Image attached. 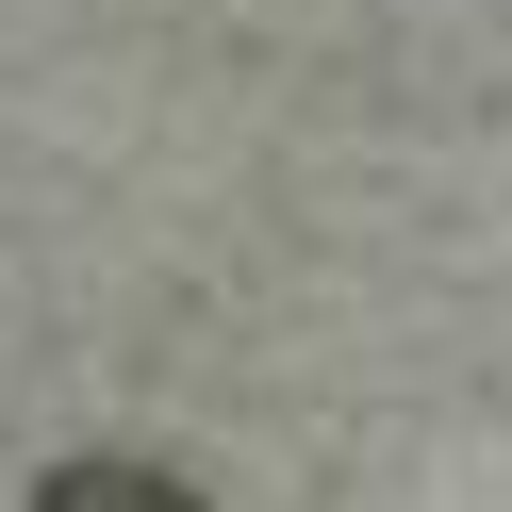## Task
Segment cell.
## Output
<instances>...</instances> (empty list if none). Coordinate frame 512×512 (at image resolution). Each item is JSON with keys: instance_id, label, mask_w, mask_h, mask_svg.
<instances>
[{"instance_id": "1", "label": "cell", "mask_w": 512, "mask_h": 512, "mask_svg": "<svg viewBox=\"0 0 512 512\" xmlns=\"http://www.w3.org/2000/svg\"><path fill=\"white\" fill-rule=\"evenodd\" d=\"M17 512H215L182 463H133V446H83V463H50Z\"/></svg>"}]
</instances>
